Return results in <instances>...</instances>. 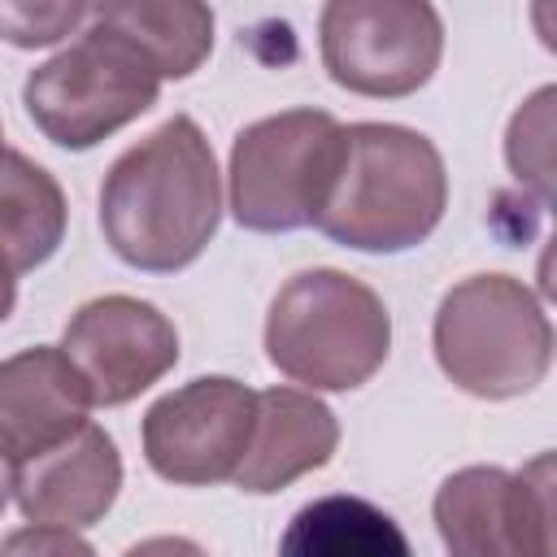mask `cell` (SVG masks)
Returning <instances> with one entry per match:
<instances>
[{"mask_svg": "<svg viewBox=\"0 0 557 557\" xmlns=\"http://www.w3.org/2000/svg\"><path fill=\"white\" fill-rule=\"evenodd\" d=\"M0 557H96V548L65 527H22L0 544Z\"/></svg>", "mask_w": 557, "mask_h": 557, "instance_id": "d6986e66", "label": "cell"}, {"mask_svg": "<svg viewBox=\"0 0 557 557\" xmlns=\"http://www.w3.org/2000/svg\"><path fill=\"white\" fill-rule=\"evenodd\" d=\"M322 65L357 96L418 91L444 52L440 13L422 0H335L322 9Z\"/></svg>", "mask_w": 557, "mask_h": 557, "instance_id": "ba28073f", "label": "cell"}, {"mask_svg": "<svg viewBox=\"0 0 557 557\" xmlns=\"http://www.w3.org/2000/svg\"><path fill=\"white\" fill-rule=\"evenodd\" d=\"M435 527L448 557H557L553 457L540 453L518 474L466 466L435 492Z\"/></svg>", "mask_w": 557, "mask_h": 557, "instance_id": "52a82bcc", "label": "cell"}, {"mask_svg": "<svg viewBox=\"0 0 557 557\" xmlns=\"http://www.w3.org/2000/svg\"><path fill=\"white\" fill-rule=\"evenodd\" d=\"M435 357L461 392L509 400L548 374L553 326L527 283L509 274H474L440 300Z\"/></svg>", "mask_w": 557, "mask_h": 557, "instance_id": "277c9868", "label": "cell"}, {"mask_svg": "<svg viewBox=\"0 0 557 557\" xmlns=\"http://www.w3.org/2000/svg\"><path fill=\"white\" fill-rule=\"evenodd\" d=\"M448 205L440 148L392 122L339 126V152L313 226L357 252H405L422 244Z\"/></svg>", "mask_w": 557, "mask_h": 557, "instance_id": "7a4b0ae2", "label": "cell"}, {"mask_svg": "<svg viewBox=\"0 0 557 557\" xmlns=\"http://www.w3.org/2000/svg\"><path fill=\"white\" fill-rule=\"evenodd\" d=\"M13 300H17V274L0 261V322L13 313Z\"/></svg>", "mask_w": 557, "mask_h": 557, "instance_id": "44dd1931", "label": "cell"}, {"mask_svg": "<svg viewBox=\"0 0 557 557\" xmlns=\"http://www.w3.org/2000/svg\"><path fill=\"white\" fill-rule=\"evenodd\" d=\"M157 91L161 74L148 65V57L113 26L96 22L87 9V26L78 30V39L30 70L22 100L30 122L57 148L83 152L148 113L157 104Z\"/></svg>", "mask_w": 557, "mask_h": 557, "instance_id": "5b68a950", "label": "cell"}, {"mask_svg": "<svg viewBox=\"0 0 557 557\" xmlns=\"http://www.w3.org/2000/svg\"><path fill=\"white\" fill-rule=\"evenodd\" d=\"M392 348L387 305L344 270L287 278L265 318V357L313 392L361 387Z\"/></svg>", "mask_w": 557, "mask_h": 557, "instance_id": "3957f363", "label": "cell"}, {"mask_svg": "<svg viewBox=\"0 0 557 557\" xmlns=\"http://www.w3.org/2000/svg\"><path fill=\"white\" fill-rule=\"evenodd\" d=\"M278 557H413L400 522L361 496H322L296 509Z\"/></svg>", "mask_w": 557, "mask_h": 557, "instance_id": "9a60e30c", "label": "cell"}, {"mask_svg": "<svg viewBox=\"0 0 557 557\" xmlns=\"http://www.w3.org/2000/svg\"><path fill=\"white\" fill-rule=\"evenodd\" d=\"M87 9L96 22L113 26L126 44H135L161 78H187L213 48V9L191 0H174V4L109 0Z\"/></svg>", "mask_w": 557, "mask_h": 557, "instance_id": "2e32d148", "label": "cell"}, {"mask_svg": "<svg viewBox=\"0 0 557 557\" xmlns=\"http://www.w3.org/2000/svg\"><path fill=\"white\" fill-rule=\"evenodd\" d=\"M553 100L557 91L553 87H540L509 122V135H505V157H509V170L522 187L535 191L540 205H548L553 196Z\"/></svg>", "mask_w": 557, "mask_h": 557, "instance_id": "e0dca14e", "label": "cell"}, {"mask_svg": "<svg viewBox=\"0 0 557 557\" xmlns=\"http://www.w3.org/2000/svg\"><path fill=\"white\" fill-rule=\"evenodd\" d=\"M65 235V196L57 178L30 157L4 148L0 157V261L13 274L44 265Z\"/></svg>", "mask_w": 557, "mask_h": 557, "instance_id": "5bb4252c", "label": "cell"}, {"mask_svg": "<svg viewBox=\"0 0 557 557\" xmlns=\"http://www.w3.org/2000/svg\"><path fill=\"white\" fill-rule=\"evenodd\" d=\"M222 218V178L205 131L174 113L126 148L100 187V231L109 248L148 274L191 265Z\"/></svg>", "mask_w": 557, "mask_h": 557, "instance_id": "6da1fadb", "label": "cell"}, {"mask_svg": "<svg viewBox=\"0 0 557 557\" xmlns=\"http://www.w3.org/2000/svg\"><path fill=\"white\" fill-rule=\"evenodd\" d=\"M257 418V392L213 374L191 379L144 413L148 466L183 487L235 479Z\"/></svg>", "mask_w": 557, "mask_h": 557, "instance_id": "9c48e42d", "label": "cell"}, {"mask_svg": "<svg viewBox=\"0 0 557 557\" xmlns=\"http://www.w3.org/2000/svg\"><path fill=\"white\" fill-rule=\"evenodd\" d=\"M0 157H4V135H0Z\"/></svg>", "mask_w": 557, "mask_h": 557, "instance_id": "603a6c76", "label": "cell"}, {"mask_svg": "<svg viewBox=\"0 0 557 557\" xmlns=\"http://www.w3.org/2000/svg\"><path fill=\"white\" fill-rule=\"evenodd\" d=\"M87 383L61 348H26L0 361V461L13 470L87 426Z\"/></svg>", "mask_w": 557, "mask_h": 557, "instance_id": "7c38bea8", "label": "cell"}, {"mask_svg": "<svg viewBox=\"0 0 557 557\" xmlns=\"http://www.w3.org/2000/svg\"><path fill=\"white\" fill-rule=\"evenodd\" d=\"M122 487V457L100 426L74 431L65 444L9 470V492L35 527H91L109 513Z\"/></svg>", "mask_w": 557, "mask_h": 557, "instance_id": "8fae6325", "label": "cell"}, {"mask_svg": "<svg viewBox=\"0 0 557 557\" xmlns=\"http://www.w3.org/2000/svg\"><path fill=\"white\" fill-rule=\"evenodd\" d=\"M61 352L83 374L91 405H126L178 361V331L148 300L100 296L65 322Z\"/></svg>", "mask_w": 557, "mask_h": 557, "instance_id": "30bf717a", "label": "cell"}, {"mask_svg": "<svg viewBox=\"0 0 557 557\" xmlns=\"http://www.w3.org/2000/svg\"><path fill=\"white\" fill-rule=\"evenodd\" d=\"M4 500H9V466L0 461V509H4Z\"/></svg>", "mask_w": 557, "mask_h": 557, "instance_id": "7402d4cb", "label": "cell"}, {"mask_svg": "<svg viewBox=\"0 0 557 557\" xmlns=\"http://www.w3.org/2000/svg\"><path fill=\"white\" fill-rule=\"evenodd\" d=\"M87 22V4H0V35L17 48H44Z\"/></svg>", "mask_w": 557, "mask_h": 557, "instance_id": "ac0fdd59", "label": "cell"}, {"mask_svg": "<svg viewBox=\"0 0 557 557\" xmlns=\"http://www.w3.org/2000/svg\"><path fill=\"white\" fill-rule=\"evenodd\" d=\"M122 557H209V553L196 540H183V535H152V540L131 544Z\"/></svg>", "mask_w": 557, "mask_h": 557, "instance_id": "ffe728a7", "label": "cell"}, {"mask_svg": "<svg viewBox=\"0 0 557 557\" xmlns=\"http://www.w3.org/2000/svg\"><path fill=\"white\" fill-rule=\"evenodd\" d=\"M339 152V122L326 109H287L235 135L231 213L239 226L278 235L313 226Z\"/></svg>", "mask_w": 557, "mask_h": 557, "instance_id": "8992f818", "label": "cell"}, {"mask_svg": "<svg viewBox=\"0 0 557 557\" xmlns=\"http://www.w3.org/2000/svg\"><path fill=\"white\" fill-rule=\"evenodd\" d=\"M335 444H339V422L313 392H296V387L257 392V418L235 483L252 496L278 492L300 474L326 466Z\"/></svg>", "mask_w": 557, "mask_h": 557, "instance_id": "4fadbf2b", "label": "cell"}]
</instances>
